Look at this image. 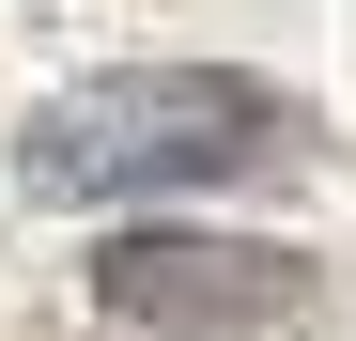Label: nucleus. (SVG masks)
I'll use <instances>...</instances> for the list:
<instances>
[{"mask_svg": "<svg viewBox=\"0 0 356 341\" xmlns=\"http://www.w3.org/2000/svg\"><path fill=\"white\" fill-rule=\"evenodd\" d=\"M93 310L108 326H155V341H294L325 310L310 248H248V233H108L93 248Z\"/></svg>", "mask_w": 356, "mask_h": 341, "instance_id": "obj_2", "label": "nucleus"}, {"mask_svg": "<svg viewBox=\"0 0 356 341\" xmlns=\"http://www.w3.org/2000/svg\"><path fill=\"white\" fill-rule=\"evenodd\" d=\"M310 155V109L248 63H124L78 78L16 125V187L31 202H155V187H248V170Z\"/></svg>", "mask_w": 356, "mask_h": 341, "instance_id": "obj_1", "label": "nucleus"}]
</instances>
